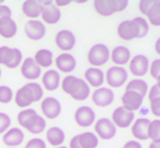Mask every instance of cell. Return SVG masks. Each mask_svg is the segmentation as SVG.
<instances>
[{"label": "cell", "instance_id": "6da1fadb", "mask_svg": "<svg viewBox=\"0 0 160 148\" xmlns=\"http://www.w3.org/2000/svg\"><path fill=\"white\" fill-rule=\"evenodd\" d=\"M62 91L74 100L83 101L88 98L91 94V87L83 78L76 77L74 75H67L60 83Z\"/></svg>", "mask_w": 160, "mask_h": 148}, {"label": "cell", "instance_id": "7a4b0ae2", "mask_svg": "<svg viewBox=\"0 0 160 148\" xmlns=\"http://www.w3.org/2000/svg\"><path fill=\"white\" fill-rule=\"evenodd\" d=\"M18 122L22 127L32 134H40L47 126L46 119L39 116L32 108H26L18 114Z\"/></svg>", "mask_w": 160, "mask_h": 148}, {"label": "cell", "instance_id": "3957f363", "mask_svg": "<svg viewBox=\"0 0 160 148\" xmlns=\"http://www.w3.org/2000/svg\"><path fill=\"white\" fill-rule=\"evenodd\" d=\"M128 6V0H95L94 8L101 17H110L116 12L125 10Z\"/></svg>", "mask_w": 160, "mask_h": 148}, {"label": "cell", "instance_id": "277c9868", "mask_svg": "<svg viewBox=\"0 0 160 148\" xmlns=\"http://www.w3.org/2000/svg\"><path fill=\"white\" fill-rule=\"evenodd\" d=\"M23 61L22 51L18 48H10L8 46L0 47V64L9 69H15L21 66Z\"/></svg>", "mask_w": 160, "mask_h": 148}, {"label": "cell", "instance_id": "5b68a950", "mask_svg": "<svg viewBox=\"0 0 160 148\" xmlns=\"http://www.w3.org/2000/svg\"><path fill=\"white\" fill-rule=\"evenodd\" d=\"M110 59V50L105 44H96L89 49L87 60L93 68H98L108 62Z\"/></svg>", "mask_w": 160, "mask_h": 148}, {"label": "cell", "instance_id": "8992f818", "mask_svg": "<svg viewBox=\"0 0 160 148\" xmlns=\"http://www.w3.org/2000/svg\"><path fill=\"white\" fill-rule=\"evenodd\" d=\"M107 84L110 87L118 88L125 84L128 80V71L123 67H111L105 74Z\"/></svg>", "mask_w": 160, "mask_h": 148}, {"label": "cell", "instance_id": "52a82bcc", "mask_svg": "<svg viewBox=\"0 0 160 148\" xmlns=\"http://www.w3.org/2000/svg\"><path fill=\"white\" fill-rule=\"evenodd\" d=\"M40 110L44 116L49 120H55L61 113V104L55 97H45L40 104Z\"/></svg>", "mask_w": 160, "mask_h": 148}, {"label": "cell", "instance_id": "ba28073f", "mask_svg": "<svg viewBox=\"0 0 160 148\" xmlns=\"http://www.w3.org/2000/svg\"><path fill=\"white\" fill-rule=\"evenodd\" d=\"M42 9L40 17H42V21L46 24H57L61 19V11L60 9L53 3V1H42Z\"/></svg>", "mask_w": 160, "mask_h": 148}, {"label": "cell", "instance_id": "9c48e42d", "mask_svg": "<svg viewBox=\"0 0 160 148\" xmlns=\"http://www.w3.org/2000/svg\"><path fill=\"white\" fill-rule=\"evenodd\" d=\"M95 132L97 137H100L101 140H111L117 134V126L112 123L110 119L101 118L97 120L95 123Z\"/></svg>", "mask_w": 160, "mask_h": 148}, {"label": "cell", "instance_id": "30bf717a", "mask_svg": "<svg viewBox=\"0 0 160 148\" xmlns=\"http://www.w3.org/2000/svg\"><path fill=\"white\" fill-rule=\"evenodd\" d=\"M135 113L125 107H118L112 113V123L120 129H127L134 121Z\"/></svg>", "mask_w": 160, "mask_h": 148}, {"label": "cell", "instance_id": "8fae6325", "mask_svg": "<svg viewBox=\"0 0 160 148\" xmlns=\"http://www.w3.org/2000/svg\"><path fill=\"white\" fill-rule=\"evenodd\" d=\"M118 35L123 40H132L135 38H139V30L138 25L135 20H127L121 22L118 25Z\"/></svg>", "mask_w": 160, "mask_h": 148}, {"label": "cell", "instance_id": "7c38bea8", "mask_svg": "<svg viewBox=\"0 0 160 148\" xmlns=\"http://www.w3.org/2000/svg\"><path fill=\"white\" fill-rule=\"evenodd\" d=\"M24 32L31 40H40L46 35V26L42 21L28 20L24 25Z\"/></svg>", "mask_w": 160, "mask_h": 148}, {"label": "cell", "instance_id": "4fadbf2b", "mask_svg": "<svg viewBox=\"0 0 160 148\" xmlns=\"http://www.w3.org/2000/svg\"><path fill=\"white\" fill-rule=\"evenodd\" d=\"M95 111L88 106L80 107L74 113V120H75L76 124L81 127H88L93 125V123L95 122Z\"/></svg>", "mask_w": 160, "mask_h": 148}, {"label": "cell", "instance_id": "5bb4252c", "mask_svg": "<svg viewBox=\"0 0 160 148\" xmlns=\"http://www.w3.org/2000/svg\"><path fill=\"white\" fill-rule=\"evenodd\" d=\"M92 100L97 107H108L113 102L114 93L107 87H99L93 93Z\"/></svg>", "mask_w": 160, "mask_h": 148}, {"label": "cell", "instance_id": "9a60e30c", "mask_svg": "<svg viewBox=\"0 0 160 148\" xmlns=\"http://www.w3.org/2000/svg\"><path fill=\"white\" fill-rule=\"evenodd\" d=\"M55 42L59 49L62 51L72 50L75 46L76 38L75 35L69 30H61L57 33L55 37Z\"/></svg>", "mask_w": 160, "mask_h": 148}, {"label": "cell", "instance_id": "2e32d148", "mask_svg": "<svg viewBox=\"0 0 160 148\" xmlns=\"http://www.w3.org/2000/svg\"><path fill=\"white\" fill-rule=\"evenodd\" d=\"M21 74L24 78L34 82L38 77H40L42 69L36 64L33 58H25L21 63Z\"/></svg>", "mask_w": 160, "mask_h": 148}, {"label": "cell", "instance_id": "e0dca14e", "mask_svg": "<svg viewBox=\"0 0 160 148\" xmlns=\"http://www.w3.org/2000/svg\"><path fill=\"white\" fill-rule=\"evenodd\" d=\"M149 70V60L144 55H136L130 60V71L135 76H144Z\"/></svg>", "mask_w": 160, "mask_h": 148}, {"label": "cell", "instance_id": "ac0fdd59", "mask_svg": "<svg viewBox=\"0 0 160 148\" xmlns=\"http://www.w3.org/2000/svg\"><path fill=\"white\" fill-rule=\"evenodd\" d=\"M24 133L20 127H10L2 136V142L8 148H17L23 143Z\"/></svg>", "mask_w": 160, "mask_h": 148}, {"label": "cell", "instance_id": "d6986e66", "mask_svg": "<svg viewBox=\"0 0 160 148\" xmlns=\"http://www.w3.org/2000/svg\"><path fill=\"white\" fill-rule=\"evenodd\" d=\"M13 98H14L15 105H17L19 108H22V109L28 108L33 102H35L33 91H31V88L26 84L24 85V86H22L21 88L18 89Z\"/></svg>", "mask_w": 160, "mask_h": 148}, {"label": "cell", "instance_id": "ffe728a7", "mask_svg": "<svg viewBox=\"0 0 160 148\" xmlns=\"http://www.w3.org/2000/svg\"><path fill=\"white\" fill-rule=\"evenodd\" d=\"M144 96L141 94L136 93L133 91H125V93L122 95L121 101L123 104V107H125L128 110L134 112L135 110H138L143 104Z\"/></svg>", "mask_w": 160, "mask_h": 148}, {"label": "cell", "instance_id": "44dd1931", "mask_svg": "<svg viewBox=\"0 0 160 148\" xmlns=\"http://www.w3.org/2000/svg\"><path fill=\"white\" fill-rule=\"evenodd\" d=\"M61 83V76L57 70H50L46 71L42 75V86L48 91H53L60 86Z\"/></svg>", "mask_w": 160, "mask_h": 148}, {"label": "cell", "instance_id": "7402d4cb", "mask_svg": "<svg viewBox=\"0 0 160 148\" xmlns=\"http://www.w3.org/2000/svg\"><path fill=\"white\" fill-rule=\"evenodd\" d=\"M57 69L62 73H71L76 68V60L71 53H61L55 60Z\"/></svg>", "mask_w": 160, "mask_h": 148}, {"label": "cell", "instance_id": "603a6c76", "mask_svg": "<svg viewBox=\"0 0 160 148\" xmlns=\"http://www.w3.org/2000/svg\"><path fill=\"white\" fill-rule=\"evenodd\" d=\"M85 82L89 85V86L96 87L99 88L101 87V85L103 84L105 81V73L102 72V70H100L99 68H88L85 71L84 74Z\"/></svg>", "mask_w": 160, "mask_h": 148}, {"label": "cell", "instance_id": "cb8c5ba5", "mask_svg": "<svg viewBox=\"0 0 160 148\" xmlns=\"http://www.w3.org/2000/svg\"><path fill=\"white\" fill-rule=\"evenodd\" d=\"M150 120L147 118H138L136 119L132 125V134L135 138L139 141L148 140V126H149Z\"/></svg>", "mask_w": 160, "mask_h": 148}, {"label": "cell", "instance_id": "d4e9b609", "mask_svg": "<svg viewBox=\"0 0 160 148\" xmlns=\"http://www.w3.org/2000/svg\"><path fill=\"white\" fill-rule=\"evenodd\" d=\"M42 9V1L38 0H26L22 4V12L25 17H30V20H37V17H40Z\"/></svg>", "mask_w": 160, "mask_h": 148}, {"label": "cell", "instance_id": "484cf974", "mask_svg": "<svg viewBox=\"0 0 160 148\" xmlns=\"http://www.w3.org/2000/svg\"><path fill=\"white\" fill-rule=\"evenodd\" d=\"M46 140L48 144L53 147L62 146L65 141L64 131L58 126L49 127L46 131Z\"/></svg>", "mask_w": 160, "mask_h": 148}, {"label": "cell", "instance_id": "4316f807", "mask_svg": "<svg viewBox=\"0 0 160 148\" xmlns=\"http://www.w3.org/2000/svg\"><path fill=\"white\" fill-rule=\"evenodd\" d=\"M110 58L117 66H124L131 60V51L125 46H117L110 53Z\"/></svg>", "mask_w": 160, "mask_h": 148}, {"label": "cell", "instance_id": "83f0119b", "mask_svg": "<svg viewBox=\"0 0 160 148\" xmlns=\"http://www.w3.org/2000/svg\"><path fill=\"white\" fill-rule=\"evenodd\" d=\"M33 59L40 69L49 68L53 63V53L49 49H39L36 51Z\"/></svg>", "mask_w": 160, "mask_h": 148}, {"label": "cell", "instance_id": "f1b7e54d", "mask_svg": "<svg viewBox=\"0 0 160 148\" xmlns=\"http://www.w3.org/2000/svg\"><path fill=\"white\" fill-rule=\"evenodd\" d=\"M18 32V25L12 17H8L0 21V36L6 39L14 37Z\"/></svg>", "mask_w": 160, "mask_h": 148}, {"label": "cell", "instance_id": "f546056e", "mask_svg": "<svg viewBox=\"0 0 160 148\" xmlns=\"http://www.w3.org/2000/svg\"><path fill=\"white\" fill-rule=\"evenodd\" d=\"M76 136L82 148H96L98 146V137L93 132H84Z\"/></svg>", "mask_w": 160, "mask_h": 148}, {"label": "cell", "instance_id": "4dcf8cb0", "mask_svg": "<svg viewBox=\"0 0 160 148\" xmlns=\"http://www.w3.org/2000/svg\"><path fill=\"white\" fill-rule=\"evenodd\" d=\"M125 91H136V93L141 94L142 96L145 97V95L148 93V85L145 81L141 80V78H135L132 80L130 83L127 85V88Z\"/></svg>", "mask_w": 160, "mask_h": 148}, {"label": "cell", "instance_id": "1f68e13d", "mask_svg": "<svg viewBox=\"0 0 160 148\" xmlns=\"http://www.w3.org/2000/svg\"><path fill=\"white\" fill-rule=\"evenodd\" d=\"M148 21L152 25L154 26H160V1L155 0V3L152 6V8L148 10L147 14Z\"/></svg>", "mask_w": 160, "mask_h": 148}, {"label": "cell", "instance_id": "d6a6232c", "mask_svg": "<svg viewBox=\"0 0 160 148\" xmlns=\"http://www.w3.org/2000/svg\"><path fill=\"white\" fill-rule=\"evenodd\" d=\"M147 134H148V138H150L152 142H160V120L159 119L150 121Z\"/></svg>", "mask_w": 160, "mask_h": 148}, {"label": "cell", "instance_id": "836d02e7", "mask_svg": "<svg viewBox=\"0 0 160 148\" xmlns=\"http://www.w3.org/2000/svg\"><path fill=\"white\" fill-rule=\"evenodd\" d=\"M14 94L11 87L7 86V85H0V104H9L12 101Z\"/></svg>", "mask_w": 160, "mask_h": 148}, {"label": "cell", "instance_id": "e575fe53", "mask_svg": "<svg viewBox=\"0 0 160 148\" xmlns=\"http://www.w3.org/2000/svg\"><path fill=\"white\" fill-rule=\"evenodd\" d=\"M26 85H28V86L31 88V91H33L35 102L40 101V100L42 99V97H44V88H42V85L38 84V83H36V82H30Z\"/></svg>", "mask_w": 160, "mask_h": 148}, {"label": "cell", "instance_id": "d590c367", "mask_svg": "<svg viewBox=\"0 0 160 148\" xmlns=\"http://www.w3.org/2000/svg\"><path fill=\"white\" fill-rule=\"evenodd\" d=\"M134 20L137 23V25H138L139 38L145 37L146 35L148 34V32H149V25H148V22L142 17H134Z\"/></svg>", "mask_w": 160, "mask_h": 148}, {"label": "cell", "instance_id": "8d00e7d4", "mask_svg": "<svg viewBox=\"0 0 160 148\" xmlns=\"http://www.w3.org/2000/svg\"><path fill=\"white\" fill-rule=\"evenodd\" d=\"M11 125V118L9 114L0 112V134H4Z\"/></svg>", "mask_w": 160, "mask_h": 148}, {"label": "cell", "instance_id": "74e56055", "mask_svg": "<svg viewBox=\"0 0 160 148\" xmlns=\"http://www.w3.org/2000/svg\"><path fill=\"white\" fill-rule=\"evenodd\" d=\"M149 73L156 81L160 77V59H156L152 62L149 66Z\"/></svg>", "mask_w": 160, "mask_h": 148}, {"label": "cell", "instance_id": "f35d334b", "mask_svg": "<svg viewBox=\"0 0 160 148\" xmlns=\"http://www.w3.org/2000/svg\"><path fill=\"white\" fill-rule=\"evenodd\" d=\"M25 148H47V145L44 140L39 137L31 138L25 145Z\"/></svg>", "mask_w": 160, "mask_h": 148}, {"label": "cell", "instance_id": "ab89813d", "mask_svg": "<svg viewBox=\"0 0 160 148\" xmlns=\"http://www.w3.org/2000/svg\"><path fill=\"white\" fill-rule=\"evenodd\" d=\"M155 3V0H141L138 3L139 11H141L143 14H147L148 10L152 8V6Z\"/></svg>", "mask_w": 160, "mask_h": 148}, {"label": "cell", "instance_id": "60d3db41", "mask_svg": "<svg viewBox=\"0 0 160 148\" xmlns=\"http://www.w3.org/2000/svg\"><path fill=\"white\" fill-rule=\"evenodd\" d=\"M8 17H12V11H11L10 7L6 6V4H0V21Z\"/></svg>", "mask_w": 160, "mask_h": 148}, {"label": "cell", "instance_id": "b9f144b4", "mask_svg": "<svg viewBox=\"0 0 160 148\" xmlns=\"http://www.w3.org/2000/svg\"><path fill=\"white\" fill-rule=\"evenodd\" d=\"M150 111L155 116L160 118V98L150 100Z\"/></svg>", "mask_w": 160, "mask_h": 148}, {"label": "cell", "instance_id": "7bdbcfd3", "mask_svg": "<svg viewBox=\"0 0 160 148\" xmlns=\"http://www.w3.org/2000/svg\"><path fill=\"white\" fill-rule=\"evenodd\" d=\"M148 98L149 100H154L157 98H160V87L158 84H155L148 91Z\"/></svg>", "mask_w": 160, "mask_h": 148}, {"label": "cell", "instance_id": "ee69618b", "mask_svg": "<svg viewBox=\"0 0 160 148\" xmlns=\"http://www.w3.org/2000/svg\"><path fill=\"white\" fill-rule=\"evenodd\" d=\"M68 148H82L80 145V143H78V136H73V137L71 138V141H70V144H69V147Z\"/></svg>", "mask_w": 160, "mask_h": 148}, {"label": "cell", "instance_id": "f6af8a7d", "mask_svg": "<svg viewBox=\"0 0 160 148\" xmlns=\"http://www.w3.org/2000/svg\"><path fill=\"white\" fill-rule=\"evenodd\" d=\"M123 148H142V145L136 141H128Z\"/></svg>", "mask_w": 160, "mask_h": 148}, {"label": "cell", "instance_id": "bcb514c9", "mask_svg": "<svg viewBox=\"0 0 160 148\" xmlns=\"http://www.w3.org/2000/svg\"><path fill=\"white\" fill-rule=\"evenodd\" d=\"M53 3H55L58 8H60V7H65V6H68V4H70L71 3V0H56Z\"/></svg>", "mask_w": 160, "mask_h": 148}, {"label": "cell", "instance_id": "7dc6e473", "mask_svg": "<svg viewBox=\"0 0 160 148\" xmlns=\"http://www.w3.org/2000/svg\"><path fill=\"white\" fill-rule=\"evenodd\" d=\"M155 50H156V52L160 56V37L157 39L156 44H155Z\"/></svg>", "mask_w": 160, "mask_h": 148}, {"label": "cell", "instance_id": "c3c4849f", "mask_svg": "<svg viewBox=\"0 0 160 148\" xmlns=\"http://www.w3.org/2000/svg\"><path fill=\"white\" fill-rule=\"evenodd\" d=\"M149 148H160V142H152Z\"/></svg>", "mask_w": 160, "mask_h": 148}, {"label": "cell", "instance_id": "681fc988", "mask_svg": "<svg viewBox=\"0 0 160 148\" xmlns=\"http://www.w3.org/2000/svg\"><path fill=\"white\" fill-rule=\"evenodd\" d=\"M157 84L159 85V87H160V77L158 78V80H157Z\"/></svg>", "mask_w": 160, "mask_h": 148}, {"label": "cell", "instance_id": "f907efd6", "mask_svg": "<svg viewBox=\"0 0 160 148\" xmlns=\"http://www.w3.org/2000/svg\"><path fill=\"white\" fill-rule=\"evenodd\" d=\"M55 148H68L67 146H63V145H62V146H59V147H55Z\"/></svg>", "mask_w": 160, "mask_h": 148}, {"label": "cell", "instance_id": "816d5d0a", "mask_svg": "<svg viewBox=\"0 0 160 148\" xmlns=\"http://www.w3.org/2000/svg\"><path fill=\"white\" fill-rule=\"evenodd\" d=\"M3 3H4V2L2 1V0H0V4H3Z\"/></svg>", "mask_w": 160, "mask_h": 148}, {"label": "cell", "instance_id": "f5cc1de1", "mask_svg": "<svg viewBox=\"0 0 160 148\" xmlns=\"http://www.w3.org/2000/svg\"><path fill=\"white\" fill-rule=\"evenodd\" d=\"M0 77H1V69H0Z\"/></svg>", "mask_w": 160, "mask_h": 148}, {"label": "cell", "instance_id": "db71d44e", "mask_svg": "<svg viewBox=\"0 0 160 148\" xmlns=\"http://www.w3.org/2000/svg\"><path fill=\"white\" fill-rule=\"evenodd\" d=\"M24 148H25V147H24Z\"/></svg>", "mask_w": 160, "mask_h": 148}]
</instances>
